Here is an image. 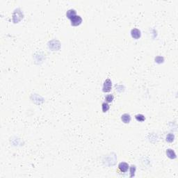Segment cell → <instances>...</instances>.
<instances>
[{
	"label": "cell",
	"instance_id": "obj_1",
	"mask_svg": "<svg viewBox=\"0 0 178 178\" xmlns=\"http://www.w3.org/2000/svg\"><path fill=\"white\" fill-rule=\"evenodd\" d=\"M112 88V81L109 79H106L103 84V91L104 93H109Z\"/></svg>",
	"mask_w": 178,
	"mask_h": 178
},
{
	"label": "cell",
	"instance_id": "obj_2",
	"mask_svg": "<svg viewBox=\"0 0 178 178\" xmlns=\"http://www.w3.org/2000/svg\"><path fill=\"white\" fill-rule=\"evenodd\" d=\"M70 21H71V25L72 26L77 27V26L81 25V22H82V18L79 16H75L70 20Z\"/></svg>",
	"mask_w": 178,
	"mask_h": 178
},
{
	"label": "cell",
	"instance_id": "obj_3",
	"mask_svg": "<svg viewBox=\"0 0 178 178\" xmlns=\"http://www.w3.org/2000/svg\"><path fill=\"white\" fill-rule=\"evenodd\" d=\"M129 168V166L127 163L121 162L119 163L118 169L122 172H126L128 170Z\"/></svg>",
	"mask_w": 178,
	"mask_h": 178
},
{
	"label": "cell",
	"instance_id": "obj_4",
	"mask_svg": "<svg viewBox=\"0 0 178 178\" xmlns=\"http://www.w3.org/2000/svg\"><path fill=\"white\" fill-rule=\"evenodd\" d=\"M131 37L134 39H138L141 38V31L138 29H131Z\"/></svg>",
	"mask_w": 178,
	"mask_h": 178
},
{
	"label": "cell",
	"instance_id": "obj_5",
	"mask_svg": "<svg viewBox=\"0 0 178 178\" xmlns=\"http://www.w3.org/2000/svg\"><path fill=\"white\" fill-rule=\"evenodd\" d=\"M166 155L171 159H174L176 158V154H175V151L172 149H168L166 150Z\"/></svg>",
	"mask_w": 178,
	"mask_h": 178
},
{
	"label": "cell",
	"instance_id": "obj_6",
	"mask_svg": "<svg viewBox=\"0 0 178 178\" xmlns=\"http://www.w3.org/2000/svg\"><path fill=\"white\" fill-rule=\"evenodd\" d=\"M121 120L124 123L127 124L131 121V116L128 113H124L122 116H121Z\"/></svg>",
	"mask_w": 178,
	"mask_h": 178
},
{
	"label": "cell",
	"instance_id": "obj_7",
	"mask_svg": "<svg viewBox=\"0 0 178 178\" xmlns=\"http://www.w3.org/2000/svg\"><path fill=\"white\" fill-rule=\"evenodd\" d=\"M75 16H77V11L74 9L68 10V11H67V13H66V16H67V18L70 19V20H71V19H72L73 17H75Z\"/></svg>",
	"mask_w": 178,
	"mask_h": 178
},
{
	"label": "cell",
	"instance_id": "obj_8",
	"mask_svg": "<svg viewBox=\"0 0 178 178\" xmlns=\"http://www.w3.org/2000/svg\"><path fill=\"white\" fill-rule=\"evenodd\" d=\"M109 104L107 103V102H104L102 104V111L104 113H106V111H108L109 109Z\"/></svg>",
	"mask_w": 178,
	"mask_h": 178
},
{
	"label": "cell",
	"instance_id": "obj_9",
	"mask_svg": "<svg viewBox=\"0 0 178 178\" xmlns=\"http://www.w3.org/2000/svg\"><path fill=\"white\" fill-rule=\"evenodd\" d=\"M135 118L138 122H143V121H144L145 120V116L143 115H142V114H137L136 116H135Z\"/></svg>",
	"mask_w": 178,
	"mask_h": 178
},
{
	"label": "cell",
	"instance_id": "obj_10",
	"mask_svg": "<svg viewBox=\"0 0 178 178\" xmlns=\"http://www.w3.org/2000/svg\"><path fill=\"white\" fill-rule=\"evenodd\" d=\"M113 99H114V96H113V95H111V94H110V95H106L105 100H106V102L107 103H111V102H113Z\"/></svg>",
	"mask_w": 178,
	"mask_h": 178
},
{
	"label": "cell",
	"instance_id": "obj_11",
	"mask_svg": "<svg viewBox=\"0 0 178 178\" xmlns=\"http://www.w3.org/2000/svg\"><path fill=\"white\" fill-rule=\"evenodd\" d=\"M174 138H175L174 134H168L167 135V136H166V141L169 142V143H171V142L174 141Z\"/></svg>",
	"mask_w": 178,
	"mask_h": 178
},
{
	"label": "cell",
	"instance_id": "obj_12",
	"mask_svg": "<svg viewBox=\"0 0 178 178\" xmlns=\"http://www.w3.org/2000/svg\"><path fill=\"white\" fill-rule=\"evenodd\" d=\"M135 172H136V166L132 165L130 167V177H132L134 176Z\"/></svg>",
	"mask_w": 178,
	"mask_h": 178
}]
</instances>
